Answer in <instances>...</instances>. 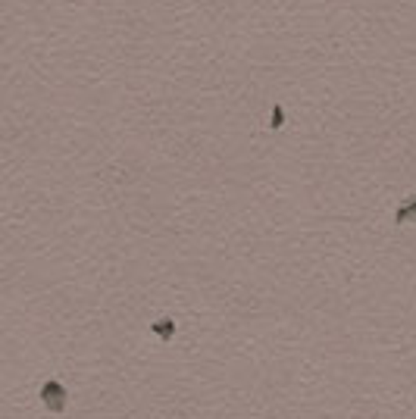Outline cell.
I'll return each mask as SVG.
<instances>
[{
	"label": "cell",
	"mask_w": 416,
	"mask_h": 419,
	"mask_svg": "<svg viewBox=\"0 0 416 419\" xmlns=\"http://www.w3.org/2000/svg\"><path fill=\"white\" fill-rule=\"evenodd\" d=\"M272 128H282V123H285V113H282V107H272Z\"/></svg>",
	"instance_id": "3957f363"
},
{
	"label": "cell",
	"mask_w": 416,
	"mask_h": 419,
	"mask_svg": "<svg viewBox=\"0 0 416 419\" xmlns=\"http://www.w3.org/2000/svg\"><path fill=\"white\" fill-rule=\"evenodd\" d=\"M394 219H398V226H407V222H416V198L404 200V204L398 207V213H394Z\"/></svg>",
	"instance_id": "7a4b0ae2"
},
{
	"label": "cell",
	"mask_w": 416,
	"mask_h": 419,
	"mask_svg": "<svg viewBox=\"0 0 416 419\" xmlns=\"http://www.w3.org/2000/svg\"><path fill=\"white\" fill-rule=\"evenodd\" d=\"M41 401H44V407L50 410V413H63L66 401H69V391H66L60 382H47L41 388Z\"/></svg>",
	"instance_id": "6da1fadb"
}]
</instances>
